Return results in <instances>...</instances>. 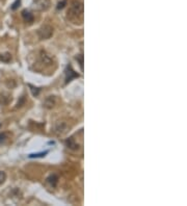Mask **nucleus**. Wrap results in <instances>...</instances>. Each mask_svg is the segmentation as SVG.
<instances>
[{
	"mask_svg": "<svg viewBox=\"0 0 187 206\" xmlns=\"http://www.w3.org/2000/svg\"><path fill=\"white\" fill-rule=\"evenodd\" d=\"M68 18L72 21V23H82L83 20V3L80 1L72 2L71 7L68 12Z\"/></svg>",
	"mask_w": 187,
	"mask_h": 206,
	"instance_id": "f257e3e1",
	"label": "nucleus"
},
{
	"mask_svg": "<svg viewBox=\"0 0 187 206\" xmlns=\"http://www.w3.org/2000/svg\"><path fill=\"white\" fill-rule=\"evenodd\" d=\"M37 34H39L41 40H48L52 37L53 28L50 26V25H44V26H42L39 29Z\"/></svg>",
	"mask_w": 187,
	"mask_h": 206,
	"instance_id": "f03ea898",
	"label": "nucleus"
},
{
	"mask_svg": "<svg viewBox=\"0 0 187 206\" xmlns=\"http://www.w3.org/2000/svg\"><path fill=\"white\" fill-rule=\"evenodd\" d=\"M50 2L49 0H34L32 8L36 9V11H46V9L49 8Z\"/></svg>",
	"mask_w": 187,
	"mask_h": 206,
	"instance_id": "7ed1b4c3",
	"label": "nucleus"
},
{
	"mask_svg": "<svg viewBox=\"0 0 187 206\" xmlns=\"http://www.w3.org/2000/svg\"><path fill=\"white\" fill-rule=\"evenodd\" d=\"M65 75H67V77H65V83L70 82V81L73 79V78L79 76V75H78L76 72H75L73 69H72L71 66H68V67H67V70H65Z\"/></svg>",
	"mask_w": 187,
	"mask_h": 206,
	"instance_id": "20e7f679",
	"label": "nucleus"
},
{
	"mask_svg": "<svg viewBox=\"0 0 187 206\" xmlns=\"http://www.w3.org/2000/svg\"><path fill=\"white\" fill-rule=\"evenodd\" d=\"M57 181H58V177L56 175H51L50 177L47 178V182H49L51 184V186L55 187L56 184H57Z\"/></svg>",
	"mask_w": 187,
	"mask_h": 206,
	"instance_id": "39448f33",
	"label": "nucleus"
},
{
	"mask_svg": "<svg viewBox=\"0 0 187 206\" xmlns=\"http://www.w3.org/2000/svg\"><path fill=\"white\" fill-rule=\"evenodd\" d=\"M22 16H23V18L25 19V21L29 22V23H31V22L33 21V16H32V14H30L29 12L23 11L22 12Z\"/></svg>",
	"mask_w": 187,
	"mask_h": 206,
	"instance_id": "423d86ee",
	"label": "nucleus"
},
{
	"mask_svg": "<svg viewBox=\"0 0 187 206\" xmlns=\"http://www.w3.org/2000/svg\"><path fill=\"white\" fill-rule=\"evenodd\" d=\"M12 59V56L9 53H4V54H1L0 55V61H2L3 62H8L9 61Z\"/></svg>",
	"mask_w": 187,
	"mask_h": 206,
	"instance_id": "0eeeda50",
	"label": "nucleus"
},
{
	"mask_svg": "<svg viewBox=\"0 0 187 206\" xmlns=\"http://www.w3.org/2000/svg\"><path fill=\"white\" fill-rule=\"evenodd\" d=\"M54 98H52V97H49V98H47L46 99V101H45V105L47 106V107H49V108H51V107H53L54 106Z\"/></svg>",
	"mask_w": 187,
	"mask_h": 206,
	"instance_id": "6e6552de",
	"label": "nucleus"
},
{
	"mask_svg": "<svg viewBox=\"0 0 187 206\" xmlns=\"http://www.w3.org/2000/svg\"><path fill=\"white\" fill-rule=\"evenodd\" d=\"M46 154H48V151H45V152H41V153H36V154H30L29 157L30 158H34V157H44Z\"/></svg>",
	"mask_w": 187,
	"mask_h": 206,
	"instance_id": "1a4fd4ad",
	"label": "nucleus"
},
{
	"mask_svg": "<svg viewBox=\"0 0 187 206\" xmlns=\"http://www.w3.org/2000/svg\"><path fill=\"white\" fill-rule=\"evenodd\" d=\"M5 180H6V174L4 173V172L0 171V185L4 183Z\"/></svg>",
	"mask_w": 187,
	"mask_h": 206,
	"instance_id": "9d476101",
	"label": "nucleus"
},
{
	"mask_svg": "<svg viewBox=\"0 0 187 206\" xmlns=\"http://www.w3.org/2000/svg\"><path fill=\"white\" fill-rule=\"evenodd\" d=\"M29 86L31 87V91H32V95H33V96H37V94H39L40 90L37 89V87H34V86H30V84H29Z\"/></svg>",
	"mask_w": 187,
	"mask_h": 206,
	"instance_id": "9b49d317",
	"label": "nucleus"
},
{
	"mask_svg": "<svg viewBox=\"0 0 187 206\" xmlns=\"http://www.w3.org/2000/svg\"><path fill=\"white\" fill-rule=\"evenodd\" d=\"M20 2H21V0H16V2L12 6V9H17L18 6L20 5Z\"/></svg>",
	"mask_w": 187,
	"mask_h": 206,
	"instance_id": "f8f14e48",
	"label": "nucleus"
},
{
	"mask_svg": "<svg viewBox=\"0 0 187 206\" xmlns=\"http://www.w3.org/2000/svg\"><path fill=\"white\" fill-rule=\"evenodd\" d=\"M6 140V134L5 133H0V144H2Z\"/></svg>",
	"mask_w": 187,
	"mask_h": 206,
	"instance_id": "ddd939ff",
	"label": "nucleus"
},
{
	"mask_svg": "<svg viewBox=\"0 0 187 206\" xmlns=\"http://www.w3.org/2000/svg\"><path fill=\"white\" fill-rule=\"evenodd\" d=\"M65 0H64V1H61V2H59L58 5H57V8H58V9L62 8V7L65 6Z\"/></svg>",
	"mask_w": 187,
	"mask_h": 206,
	"instance_id": "4468645a",
	"label": "nucleus"
},
{
	"mask_svg": "<svg viewBox=\"0 0 187 206\" xmlns=\"http://www.w3.org/2000/svg\"><path fill=\"white\" fill-rule=\"evenodd\" d=\"M0 126H1V124H0Z\"/></svg>",
	"mask_w": 187,
	"mask_h": 206,
	"instance_id": "2eb2a0df",
	"label": "nucleus"
}]
</instances>
